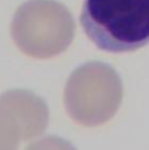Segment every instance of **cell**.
Masks as SVG:
<instances>
[{
  "label": "cell",
  "instance_id": "cell-1",
  "mask_svg": "<svg viewBox=\"0 0 149 150\" xmlns=\"http://www.w3.org/2000/svg\"><path fill=\"white\" fill-rule=\"evenodd\" d=\"M80 23L99 49L134 51L149 43V0H84Z\"/></svg>",
  "mask_w": 149,
  "mask_h": 150
},
{
  "label": "cell",
  "instance_id": "cell-2",
  "mask_svg": "<svg viewBox=\"0 0 149 150\" xmlns=\"http://www.w3.org/2000/svg\"><path fill=\"white\" fill-rule=\"evenodd\" d=\"M68 8L55 0H29L15 12L11 33L16 47L37 59L55 57L68 49L74 36Z\"/></svg>",
  "mask_w": 149,
  "mask_h": 150
},
{
  "label": "cell",
  "instance_id": "cell-3",
  "mask_svg": "<svg viewBox=\"0 0 149 150\" xmlns=\"http://www.w3.org/2000/svg\"><path fill=\"white\" fill-rule=\"evenodd\" d=\"M123 97L118 72L101 62H89L70 75L64 90L67 112L76 123L97 127L116 114Z\"/></svg>",
  "mask_w": 149,
  "mask_h": 150
},
{
  "label": "cell",
  "instance_id": "cell-4",
  "mask_svg": "<svg viewBox=\"0 0 149 150\" xmlns=\"http://www.w3.org/2000/svg\"><path fill=\"white\" fill-rule=\"evenodd\" d=\"M0 103L19 122L23 141L41 135L48 127L49 108L44 100L32 91H6L0 96Z\"/></svg>",
  "mask_w": 149,
  "mask_h": 150
},
{
  "label": "cell",
  "instance_id": "cell-5",
  "mask_svg": "<svg viewBox=\"0 0 149 150\" xmlns=\"http://www.w3.org/2000/svg\"><path fill=\"white\" fill-rule=\"evenodd\" d=\"M22 139L19 122L0 103V150H18Z\"/></svg>",
  "mask_w": 149,
  "mask_h": 150
},
{
  "label": "cell",
  "instance_id": "cell-6",
  "mask_svg": "<svg viewBox=\"0 0 149 150\" xmlns=\"http://www.w3.org/2000/svg\"><path fill=\"white\" fill-rule=\"evenodd\" d=\"M26 150H77L74 146L56 136H48L32 143Z\"/></svg>",
  "mask_w": 149,
  "mask_h": 150
}]
</instances>
